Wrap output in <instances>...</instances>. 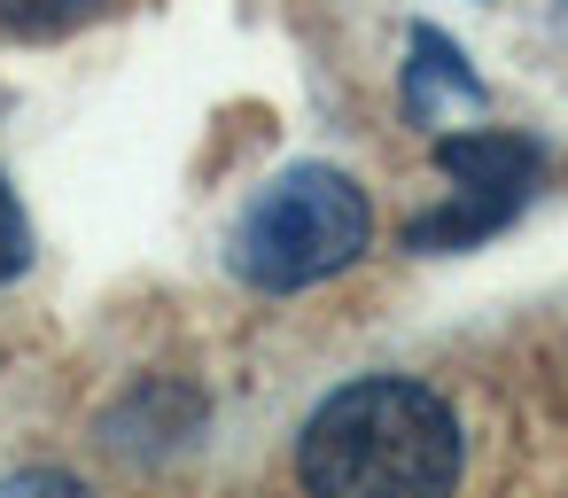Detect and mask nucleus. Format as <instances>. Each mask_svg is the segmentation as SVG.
<instances>
[{"label":"nucleus","mask_w":568,"mask_h":498,"mask_svg":"<svg viewBox=\"0 0 568 498\" xmlns=\"http://www.w3.org/2000/svg\"><path fill=\"white\" fill-rule=\"evenodd\" d=\"M296 467L312 498H452L459 420L436 389L405 374H366L304 420Z\"/></svg>","instance_id":"f257e3e1"},{"label":"nucleus","mask_w":568,"mask_h":498,"mask_svg":"<svg viewBox=\"0 0 568 498\" xmlns=\"http://www.w3.org/2000/svg\"><path fill=\"white\" fill-rule=\"evenodd\" d=\"M374 242V211L366 195L327 172V164H296L281 172L234 226V273L250 288H312L343 265H358V250Z\"/></svg>","instance_id":"f03ea898"},{"label":"nucleus","mask_w":568,"mask_h":498,"mask_svg":"<svg viewBox=\"0 0 568 498\" xmlns=\"http://www.w3.org/2000/svg\"><path fill=\"white\" fill-rule=\"evenodd\" d=\"M436 172L452 180V203L428 211V218H413L405 242H413V250H467V242L498 234V226L529 203V187H537V149L514 141V133H444V141H436Z\"/></svg>","instance_id":"7ed1b4c3"},{"label":"nucleus","mask_w":568,"mask_h":498,"mask_svg":"<svg viewBox=\"0 0 568 498\" xmlns=\"http://www.w3.org/2000/svg\"><path fill=\"white\" fill-rule=\"evenodd\" d=\"M436 87H444V94H459V102H483V79L467 71V55H459L444 32H428V24H420V32H413V71H405V110L420 118Z\"/></svg>","instance_id":"20e7f679"},{"label":"nucleus","mask_w":568,"mask_h":498,"mask_svg":"<svg viewBox=\"0 0 568 498\" xmlns=\"http://www.w3.org/2000/svg\"><path fill=\"white\" fill-rule=\"evenodd\" d=\"M102 9H110V0H0V24L24 32V40H55V32H79Z\"/></svg>","instance_id":"39448f33"},{"label":"nucleus","mask_w":568,"mask_h":498,"mask_svg":"<svg viewBox=\"0 0 568 498\" xmlns=\"http://www.w3.org/2000/svg\"><path fill=\"white\" fill-rule=\"evenodd\" d=\"M24 257H32V226H24V211H17V195H9V180H0V281H17V273H24Z\"/></svg>","instance_id":"423d86ee"},{"label":"nucleus","mask_w":568,"mask_h":498,"mask_svg":"<svg viewBox=\"0 0 568 498\" xmlns=\"http://www.w3.org/2000/svg\"><path fill=\"white\" fill-rule=\"evenodd\" d=\"M0 498H87L71 475H55V467H32V475H9L0 482Z\"/></svg>","instance_id":"0eeeda50"}]
</instances>
